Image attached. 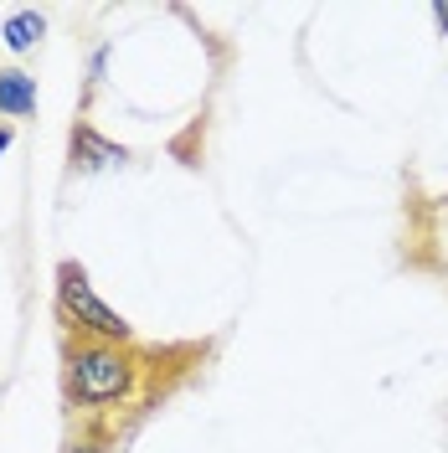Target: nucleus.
I'll return each instance as SVG.
<instances>
[{
	"label": "nucleus",
	"mask_w": 448,
	"mask_h": 453,
	"mask_svg": "<svg viewBox=\"0 0 448 453\" xmlns=\"http://www.w3.org/2000/svg\"><path fill=\"white\" fill-rule=\"evenodd\" d=\"M42 31H47V21H42L36 11H21V16H11V21H5V47L21 57V52H31V47L42 42Z\"/></svg>",
	"instance_id": "5"
},
{
	"label": "nucleus",
	"mask_w": 448,
	"mask_h": 453,
	"mask_svg": "<svg viewBox=\"0 0 448 453\" xmlns=\"http://www.w3.org/2000/svg\"><path fill=\"white\" fill-rule=\"evenodd\" d=\"M57 310L62 319L73 325V330H83L88 340H104V345H124V340L135 335L129 325H124V314H113L98 294H93V283L78 263H62L57 268Z\"/></svg>",
	"instance_id": "2"
},
{
	"label": "nucleus",
	"mask_w": 448,
	"mask_h": 453,
	"mask_svg": "<svg viewBox=\"0 0 448 453\" xmlns=\"http://www.w3.org/2000/svg\"><path fill=\"white\" fill-rule=\"evenodd\" d=\"M73 453H104V449H98V443H78Z\"/></svg>",
	"instance_id": "7"
},
{
	"label": "nucleus",
	"mask_w": 448,
	"mask_h": 453,
	"mask_svg": "<svg viewBox=\"0 0 448 453\" xmlns=\"http://www.w3.org/2000/svg\"><path fill=\"white\" fill-rule=\"evenodd\" d=\"M0 113H11V119L36 113V78H27L21 67H5L0 73Z\"/></svg>",
	"instance_id": "4"
},
{
	"label": "nucleus",
	"mask_w": 448,
	"mask_h": 453,
	"mask_svg": "<svg viewBox=\"0 0 448 453\" xmlns=\"http://www.w3.org/2000/svg\"><path fill=\"white\" fill-rule=\"evenodd\" d=\"M433 21H438V27L448 31V0H438V5H433Z\"/></svg>",
	"instance_id": "6"
},
{
	"label": "nucleus",
	"mask_w": 448,
	"mask_h": 453,
	"mask_svg": "<svg viewBox=\"0 0 448 453\" xmlns=\"http://www.w3.org/2000/svg\"><path fill=\"white\" fill-rule=\"evenodd\" d=\"M5 144H11V129H5V124H0V155H5Z\"/></svg>",
	"instance_id": "8"
},
{
	"label": "nucleus",
	"mask_w": 448,
	"mask_h": 453,
	"mask_svg": "<svg viewBox=\"0 0 448 453\" xmlns=\"http://www.w3.org/2000/svg\"><path fill=\"white\" fill-rule=\"evenodd\" d=\"M67 387H73V396L83 407H109L119 396H129V387H135V361L119 345L78 340V345H67Z\"/></svg>",
	"instance_id": "1"
},
{
	"label": "nucleus",
	"mask_w": 448,
	"mask_h": 453,
	"mask_svg": "<svg viewBox=\"0 0 448 453\" xmlns=\"http://www.w3.org/2000/svg\"><path fill=\"white\" fill-rule=\"evenodd\" d=\"M73 160L83 170H104V165H124L129 155H124V144L104 140L93 124H78V129H73Z\"/></svg>",
	"instance_id": "3"
}]
</instances>
